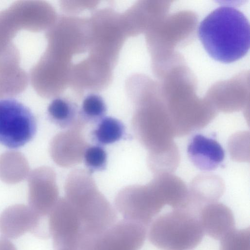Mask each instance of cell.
<instances>
[{"mask_svg":"<svg viewBox=\"0 0 250 250\" xmlns=\"http://www.w3.org/2000/svg\"><path fill=\"white\" fill-rule=\"evenodd\" d=\"M56 250H79L77 247H62Z\"/></svg>","mask_w":250,"mask_h":250,"instance_id":"23","label":"cell"},{"mask_svg":"<svg viewBox=\"0 0 250 250\" xmlns=\"http://www.w3.org/2000/svg\"><path fill=\"white\" fill-rule=\"evenodd\" d=\"M91 135L93 141L98 145H109L125 137V127L119 120L104 117L98 122Z\"/></svg>","mask_w":250,"mask_h":250,"instance_id":"17","label":"cell"},{"mask_svg":"<svg viewBox=\"0 0 250 250\" xmlns=\"http://www.w3.org/2000/svg\"><path fill=\"white\" fill-rule=\"evenodd\" d=\"M107 159L106 151L99 145L88 146L83 157L84 164L90 173L104 170L106 167Z\"/></svg>","mask_w":250,"mask_h":250,"instance_id":"21","label":"cell"},{"mask_svg":"<svg viewBox=\"0 0 250 250\" xmlns=\"http://www.w3.org/2000/svg\"><path fill=\"white\" fill-rule=\"evenodd\" d=\"M166 205L165 194L156 177L145 185L126 187L115 200L116 208L124 219L146 227Z\"/></svg>","mask_w":250,"mask_h":250,"instance_id":"4","label":"cell"},{"mask_svg":"<svg viewBox=\"0 0 250 250\" xmlns=\"http://www.w3.org/2000/svg\"><path fill=\"white\" fill-rule=\"evenodd\" d=\"M0 250H17L15 245L8 239L0 238Z\"/></svg>","mask_w":250,"mask_h":250,"instance_id":"22","label":"cell"},{"mask_svg":"<svg viewBox=\"0 0 250 250\" xmlns=\"http://www.w3.org/2000/svg\"><path fill=\"white\" fill-rule=\"evenodd\" d=\"M204 233L199 213L178 209L154 220L150 224L148 239L161 250H192L201 243Z\"/></svg>","mask_w":250,"mask_h":250,"instance_id":"3","label":"cell"},{"mask_svg":"<svg viewBox=\"0 0 250 250\" xmlns=\"http://www.w3.org/2000/svg\"><path fill=\"white\" fill-rule=\"evenodd\" d=\"M78 107L75 103L58 97L51 101L47 108L49 120L62 128H72L79 119Z\"/></svg>","mask_w":250,"mask_h":250,"instance_id":"16","label":"cell"},{"mask_svg":"<svg viewBox=\"0 0 250 250\" xmlns=\"http://www.w3.org/2000/svg\"><path fill=\"white\" fill-rule=\"evenodd\" d=\"M65 190V197L82 223L81 234L99 233L116 222L115 210L98 190L90 173L80 169L72 172L67 178Z\"/></svg>","mask_w":250,"mask_h":250,"instance_id":"2","label":"cell"},{"mask_svg":"<svg viewBox=\"0 0 250 250\" xmlns=\"http://www.w3.org/2000/svg\"><path fill=\"white\" fill-rule=\"evenodd\" d=\"M29 207L42 219H47L58 201L59 191L54 171L48 167H41L28 176Z\"/></svg>","mask_w":250,"mask_h":250,"instance_id":"9","label":"cell"},{"mask_svg":"<svg viewBox=\"0 0 250 250\" xmlns=\"http://www.w3.org/2000/svg\"><path fill=\"white\" fill-rule=\"evenodd\" d=\"M47 225L55 250L66 247L78 248L82 224L65 197L58 199L47 216Z\"/></svg>","mask_w":250,"mask_h":250,"instance_id":"8","label":"cell"},{"mask_svg":"<svg viewBox=\"0 0 250 250\" xmlns=\"http://www.w3.org/2000/svg\"><path fill=\"white\" fill-rule=\"evenodd\" d=\"M43 220L29 206L14 205L0 215V232L6 238L16 239L27 232L42 238L47 227Z\"/></svg>","mask_w":250,"mask_h":250,"instance_id":"10","label":"cell"},{"mask_svg":"<svg viewBox=\"0 0 250 250\" xmlns=\"http://www.w3.org/2000/svg\"><path fill=\"white\" fill-rule=\"evenodd\" d=\"M199 219L204 233L215 240H221L235 229L231 210L223 203L215 202L203 206Z\"/></svg>","mask_w":250,"mask_h":250,"instance_id":"13","label":"cell"},{"mask_svg":"<svg viewBox=\"0 0 250 250\" xmlns=\"http://www.w3.org/2000/svg\"><path fill=\"white\" fill-rule=\"evenodd\" d=\"M225 184L219 176L205 173L197 176L188 189L192 203L202 208L206 204L217 202L225 191Z\"/></svg>","mask_w":250,"mask_h":250,"instance_id":"14","label":"cell"},{"mask_svg":"<svg viewBox=\"0 0 250 250\" xmlns=\"http://www.w3.org/2000/svg\"><path fill=\"white\" fill-rule=\"evenodd\" d=\"M82 127L75 126L60 133L52 140L50 146L51 156L59 166L70 167L80 163L88 144L79 131Z\"/></svg>","mask_w":250,"mask_h":250,"instance_id":"11","label":"cell"},{"mask_svg":"<svg viewBox=\"0 0 250 250\" xmlns=\"http://www.w3.org/2000/svg\"><path fill=\"white\" fill-rule=\"evenodd\" d=\"M106 105L99 95L91 93L83 99L79 111V118L85 124L99 122L105 117Z\"/></svg>","mask_w":250,"mask_h":250,"instance_id":"18","label":"cell"},{"mask_svg":"<svg viewBox=\"0 0 250 250\" xmlns=\"http://www.w3.org/2000/svg\"><path fill=\"white\" fill-rule=\"evenodd\" d=\"M250 134L240 132L233 135L228 143L229 151L232 159L239 162L249 161Z\"/></svg>","mask_w":250,"mask_h":250,"instance_id":"20","label":"cell"},{"mask_svg":"<svg viewBox=\"0 0 250 250\" xmlns=\"http://www.w3.org/2000/svg\"><path fill=\"white\" fill-rule=\"evenodd\" d=\"M134 131L148 155L158 154L178 146L174 141L173 128L166 109L158 106L138 111L133 121Z\"/></svg>","mask_w":250,"mask_h":250,"instance_id":"5","label":"cell"},{"mask_svg":"<svg viewBox=\"0 0 250 250\" xmlns=\"http://www.w3.org/2000/svg\"><path fill=\"white\" fill-rule=\"evenodd\" d=\"M198 37L214 60L228 63L245 56L250 45V27L245 15L235 7L221 6L200 22Z\"/></svg>","mask_w":250,"mask_h":250,"instance_id":"1","label":"cell"},{"mask_svg":"<svg viewBox=\"0 0 250 250\" xmlns=\"http://www.w3.org/2000/svg\"><path fill=\"white\" fill-rule=\"evenodd\" d=\"M29 166L25 156L17 151H8L0 155V179L3 182L14 184L26 178Z\"/></svg>","mask_w":250,"mask_h":250,"instance_id":"15","label":"cell"},{"mask_svg":"<svg viewBox=\"0 0 250 250\" xmlns=\"http://www.w3.org/2000/svg\"><path fill=\"white\" fill-rule=\"evenodd\" d=\"M220 241L219 250H250V229H234Z\"/></svg>","mask_w":250,"mask_h":250,"instance_id":"19","label":"cell"},{"mask_svg":"<svg viewBox=\"0 0 250 250\" xmlns=\"http://www.w3.org/2000/svg\"><path fill=\"white\" fill-rule=\"evenodd\" d=\"M146 235V226L124 219L102 232L82 235L78 248L79 250H138Z\"/></svg>","mask_w":250,"mask_h":250,"instance_id":"6","label":"cell"},{"mask_svg":"<svg viewBox=\"0 0 250 250\" xmlns=\"http://www.w3.org/2000/svg\"><path fill=\"white\" fill-rule=\"evenodd\" d=\"M187 153L193 165L205 171L216 169L225 158L224 150L216 140L200 134L191 138Z\"/></svg>","mask_w":250,"mask_h":250,"instance_id":"12","label":"cell"},{"mask_svg":"<svg viewBox=\"0 0 250 250\" xmlns=\"http://www.w3.org/2000/svg\"><path fill=\"white\" fill-rule=\"evenodd\" d=\"M37 128L36 119L27 106L14 99L0 100V144L21 147L34 137Z\"/></svg>","mask_w":250,"mask_h":250,"instance_id":"7","label":"cell"}]
</instances>
